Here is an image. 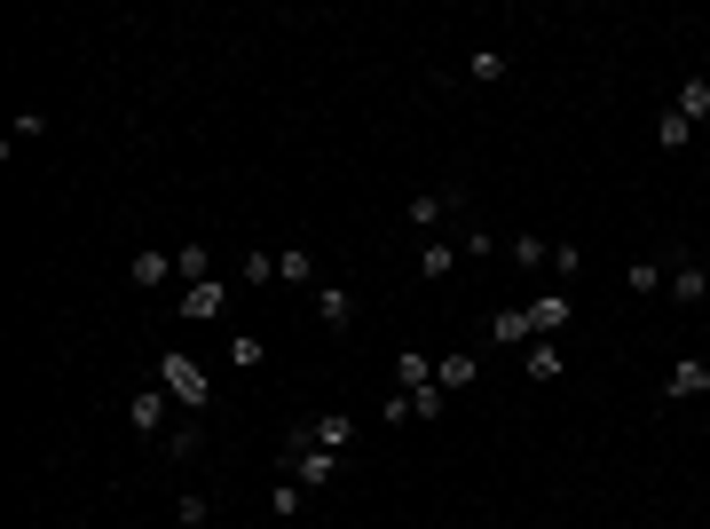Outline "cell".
Segmentation results:
<instances>
[{"label":"cell","mask_w":710,"mask_h":529,"mask_svg":"<svg viewBox=\"0 0 710 529\" xmlns=\"http://www.w3.org/2000/svg\"><path fill=\"white\" fill-rule=\"evenodd\" d=\"M348 458L340 450H324V443H309V426H285V450H277V474L285 482H300V490H332V474H340Z\"/></svg>","instance_id":"obj_1"},{"label":"cell","mask_w":710,"mask_h":529,"mask_svg":"<svg viewBox=\"0 0 710 529\" xmlns=\"http://www.w3.org/2000/svg\"><path fill=\"white\" fill-rule=\"evenodd\" d=\"M663 292H671V301H679V309H702V301H710V277L695 269V261H679V269H671V285H663Z\"/></svg>","instance_id":"obj_11"},{"label":"cell","mask_w":710,"mask_h":529,"mask_svg":"<svg viewBox=\"0 0 710 529\" xmlns=\"http://www.w3.org/2000/svg\"><path fill=\"white\" fill-rule=\"evenodd\" d=\"M395 387L411 395V387H434V356L426 348H395Z\"/></svg>","instance_id":"obj_13"},{"label":"cell","mask_w":710,"mask_h":529,"mask_svg":"<svg viewBox=\"0 0 710 529\" xmlns=\"http://www.w3.org/2000/svg\"><path fill=\"white\" fill-rule=\"evenodd\" d=\"M175 514H182V521L197 529V521H206V514H214V498H206V490H182V506H175Z\"/></svg>","instance_id":"obj_29"},{"label":"cell","mask_w":710,"mask_h":529,"mask_svg":"<svg viewBox=\"0 0 710 529\" xmlns=\"http://www.w3.org/2000/svg\"><path fill=\"white\" fill-rule=\"evenodd\" d=\"M663 395H671V404H687V395H710V363H702V356H679V363H671V380H663Z\"/></svg>","instance_id":"obj_8"},{"label":"cell","mask_w":710,"mask_h":529,"mask_svg":"<svg viewBox=\"0 0 710 529\" xmlns=\"http://www.w3.org/2000/svg\"><path fill=\"white\" fill-rule=\"evenodd\" d=\"M671 111H679L687 127H702V119H710V80H679V95H671Z\"/></svg>","instance_id":"obj_16"},{"label":"cell","mask_w":710,"mask_h":529,"mask_svg":"<svg viewBox=\"0 0 710 529\" xmlns=\"http://www.w3.org/2000/svg\"><path fill=\"white\" fill-rule=\"evenodd\" d=\"M175 277H190V285H206V277H214V261H206V238L175 245Z\"/></svg>","instance_id":"obj_18"},{"label":"cell","mask_w":710,"mask_h":529,"mask_svg":"<svg viewBox=\"0 0 710 529\" xmlns=\"http://www.w3.org/2000/svg\"><path fill=\"white\" fill-rule=\"evenodd\" d=\"M245 285H277V261H268V253H245Z\"/></svg>","instance_id":"obj_30"},{"label":"cell","mask_w":710,"mask_h":529,"mask_svg":"<svg viewBox=\"0 0 710 529\" xmlns=\"http://www.w3.org/2000/svg\"><path fill=\"white\" fill-rule=\"evenodd\" d=\"M450 269H458V245L450 238H426L419 245V277H450Z\"/></svg>","instance_id":"obj_20"},{"label":"cell","mask_w":710,"mask_h":529,"mask_svg":"<svg viewBox=\"0 0 710 529\" xmlns=\"http://www.w3.org/2000/svg\"><path fill=\"white\" fill-rule=\"evenodd\" d=\"M577 269H585V245L561 238V245H553V277H577Z\"/></svg>","instance_id":"obj_27"},{"label":"cell","mask_w":710,"mask_h":529,"mask_svg":"<svg viewBox=\"0 0 710 529\" xmlns=\"http://www.w3.org/2000/svg\"><path fill=\"white\" fill-rule=\"evenodd\" d=\"M229 316V285L206 277V285H182V324H221Z\"/></svg>","instance_id":"obj_5"},{"label":"cell","mask_w":710,"mask_h":529,"mask_svg":"<svg viewBox=\"0 0 710 529\" xmlns=\"http://www.w3.org/2000/svg\"><path fill=\"white\" fill-rule=\"evenodd\" d=\"M521 363H529V380H537V387H553V380L568 372V356H561L553 340H529V348H521Z\"/></svg>","instance_id":"obj_12"},{"label":"cell","mask_w":710,"mask_h":529,"mask_svg":"<svg viewBox=\"0 0 710 529\" xmlns=\"http://www.w3.org/2000/svg\"><path fill=\"white\" fill-rule=\"evenodd\" d=\"M434 411H450V395L443 387H411V419H434Z\"/></svg>","instance_id":"obj_26"},{"label":"cell","mask_w":710,"mask_h":529,"mask_svg":"<svg viewBox=\"0 0 710 529\" xmlns=\"http://www.w3.org/2000/svg\"><path fill=\"white\" fill-rule=\"evenodd\" d=\"M158 387L175 395L182 411H206V404H214V387H206V363H197V356H182V348H166V356H158Z\"/></svg>","instance_id":"obj_2"},{"label":"cell","mask_w":710,"mask_h":529,"mask_svg":"<svg viewBox=\"0 0 710 529\" xmlns=\"http://www.w3.org/2000/svg\"><path fill=\"white\" fill-rule=\"evenodd\" d=\"M197 443H206V426H166V458H190Z\"/></svg>","instance_id":"obj_25"},{"label":"cell","mask_w":710,"mask_h":529,"mask_svg":"<svg viewBox=\"0 0 710 529\" xmlns=\"http://www.w3.org/2000/svg\"><path fill=\"white\" fill-rule=\"evenodd\" d=\"M663 285H671V269H655V261H631L624 269V292H639V301H655Z\"/></svg>","instance_id":"obj_19"},{"label":"cell","mask_w":710,"mask_h":529,"mask_svg":"<svg viewBox=\"0 0 710 529\" xmlns=\"http://www.w3.org/2000/svg\"><path fill=\"white\" fill-rule=\"evenodd\" d=\"M277 285H309V292H316V285H324V277H316V253H309V245H285V253H277Z\"/></svg>","instance_id":"obj_14"},{"label":"cell","mask_w":710,"mask_h":529,"mask_svg":"<svg viewBox=\"0 0 710 529\" xmlns=\"http://www.w3.org/2000/svg\"><path fill=\"white\" fill-rule=\"evenodd\" d=\"M229 363H237V372H253V363H261V340L237 333V340H229Z\"/></svg>","instance_id":"obj_28"},{"label":"cell","mask_w":710,"mask_h":529,"mask_svg":"<svg viewBox=\"0 0 710 529\" xmlns=\"http://www.w3.org/2000/svg\"><path fill=\"white\" fill-rule=\"evenodd\" d=\"M300 426H309V443H324V450H356V411H340V404H332V411H316V419H300Z\"/></svg>","instance_id":"obj_6"},{"label":"cell","mask_w":710,"mask_h":529,"mask_svg":"<svg viewBox=\"0 0 710 529\" xmlns=\"http://www.w3.org/2000/svg\"><path fill=\"white\" fill-rule=\"evenodd\" d=\"M450 214H466V197H458V190H419L411 206H402V221H411L419 238H443V221H450Z\"/></svg>","instance_id":"obj_3"},{"label":"cell","mask_w":710,"mask_h":529,"mask_svg":"<svg viewBox=\"0 0 710 529\" xmlns=\"http://www.w3.org/2000/svg\"><path fill=\"white\" fill-rule=\"evenodd\" d=\"M687 135H695V127H687L679 111H663V119H655V151H687Z\"/></svg>","instance_id":"obj_23"},{"label":"cell","mask_w":710,"mask_h":529,"mask_svg":"<svg viewBox=\"0 0 710 529\" xmlns=\"http://www.w3.org/2000/svg\"><path fill=\"white\" fill-rule=\"evenodd\" d=\"M521 309H529V333H537V340H553V333H561V324H568V316H577V301H568V292H561V285H553V292H537V301H521Z\"/></svg>","instance_id":"obj_7"},{"label":"cell","mask_w":710,"mask_h":529,"mask_svg":"<svg viewBox=\"0 0 710 529\" xmlns=\"http://www.w3.org/2000/svg\"><path fill=\"white\" fill-rule=\"evenodd\" d=\"M316 316L332 324V333H348V324H356V292L348 285H316Z\"/></svg>","instance_id":"obj_9"},{"label":"cell","mask_w":710,"mask_h":529,"mask_svg":"<svg viewBox=\"0 0 710 529\" xmlns=\"http://www.w3.org/2000/svg\"><path fill=\"white\" fill-rule=\"evenodd\" d=\"M127 277L143 285V292H151V285H166V277H175V253H151V245H143V253L127 261Z\"/></svg>","instance_id":"obj_17"},{"label":"cell","mask_w":710,"mask_h":529,"mask_svg":"<svg viewBox=\"0 0 710 529\" xmlns=\"http://www.w3.org/2000/svg\"><path fill=\"white\" fill-rule=\"evenodd\" d=\"M473 380H482V356H443V363H434V387H443V395H466Z\"/></svg>","instance_id":"obj_10"},{"label":"cell","mask_w":710,"mask_h":529,"mask_svg":"<svg viewBox=\"0 0 710 529\" xmlns=\"http://www.w3.org/2000/svg\"><path fill=\"white\" fill-rule=\"evenodd\" d=\"M300 506H309V490H300V482H285V474H277V490H268V514H277V521H292Z\"/></svg>","instance_id":"obj_22"},{"label":"cell","mask_w":710,"mask_h":529,"mask_svg":"<svg viewBox=\"0 0 710 529\" xmlns=\"http://www.w3.org/2000/svg\"><path fill=\"white\" fill-rule=\"evenodd\" d=\"M514 261L521 269H553V245L545 238H514Z\"/></svg>","instance_id":"obj_24"},{"label":"cell","mask_w":710,"mask_h":529,"mask_svg":"<svg viewBox=\"0 0 710 529\" xmlns=\"http://www.w3.org/2000/svg\"><path fill=\"white\" fill-rule=\"evenodd\" d=\"M521 340H537L529 309H490V348H521Z\"/></svg>","instance_id":"obj_15"},{"label":"cell","mask_w":710,"mask_h":529,"mask_svg":"<svg viewBox=\"0 0 710 529\" xmlns=\"http://www.w3.org/2000/svg\"><path fill=\"white\" fill-rule=\"evenodd\" d=\"M166 411H175L166 387H134L127 395V426H134V435H166Z\"/></svg>","instance_id":"obj_4"},{"label":"cell","mask_w":710,"mask_h":529,"mask_svg":"<svg viewBox=\"0 0 710 529\" xmlns=\"http://www.w3.org/2000/svg\"><path fill=\"white\" fill-rule=\"evenodd\" d=\"M505 72H514V63H505L497 48H482V56H473V63H466V80H473V87H497Z\"/></svg>","instance_id":"obj_21"}]
</instances>
